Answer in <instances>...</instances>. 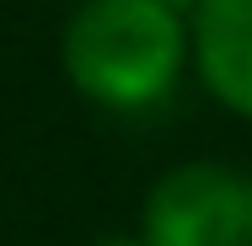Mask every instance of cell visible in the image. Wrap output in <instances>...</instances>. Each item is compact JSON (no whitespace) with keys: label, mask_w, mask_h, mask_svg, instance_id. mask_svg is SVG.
I'll use <instances>...</instances> for the list:
<instances>
[{"label":"cell","mask_w":252,"mask_h":246,"mask_svg":"<svg viewBox=\"0 0 252 246\" xmlns=\"http://www.w3.org/2000/svg\"><path fill=\"white\" fill-rule=\"evenodd\" d=\"M183 64V27L156 0H86L64 32V70L107 107L156 102Z\"/></svg>","instance_id":"6da1fadb"},{"label":"cell","mask_w":252,"mask_h":246,"mask_svg":"<svg viewBox=\"0 0 252 246\" xmlns=\"http://www.w3.org/2000/svg\"><path fill=\"white\" fill-rule=\"evenodd\" d=\"M199 70L225 107L252 112V0H199Z\"/></svg>","instance_id":"3957f363"},{"label":"cell","mask_w":252,"mask_h":246,"mask_svg":"<svg viewBox=\"0 0 252 246\" xmlns=\"http://www.w3.org/2000/svg\"><path fill=\"white\" fill-rule=\"evenodd\" d=\"M145 246H252V182L225 166H183L145 203Z\"/></svg>","instance_id":"7a4b0ae2"},{"label":"cell","mask_w":252,"mask_h":246,"mask_svg":"<svg viewBox=\"0 0 252 246\" xmlns=\"http://www.w3.org/2000/svg\"><path fill=\"white\" fill-rule=\"evenodd\" d=\"M102 246H140V241H102Z\"/></svg>","instance_id":"5b68a950"},{"label":"cell","mask_w":252,"mask_h":246,"mask_svg":"<svg viewBox=\"0 0 252 246\" xmlns=\"http://www.w3.org/2000/svg\"><path fill=\"white\" fill-rule=\"evenodd\" d=\"M156 5H166V11L177 16V11H188V5H199V0H156Z\"/></svg>","instance_id":"277c9868"}]
</instances>
